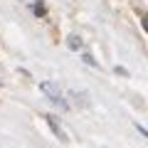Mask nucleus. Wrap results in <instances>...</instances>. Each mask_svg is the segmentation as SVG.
Returning a JSON list of instances; mask_svg holds the SVG:
<instances>
[{"instance_id":"nucleus-1","label":"nucleus","mask_w":148,"mask_h":148,"mask_svg":"<svg viewBox=\"0 0 148 148\" xmlns=\"http://www.w3.org/2000/svg\"><path fill=\"white\" fill-rule=\"evenodd\" d=\"M40 91H42V94L47 96V99L52 101V104L57 106V109H64V111L69 109V101H67V96L62 94V89H59V86L54 84V82H42V84H40Z\"/></svg>"},{"instance_id":"nucleus-2","label":"nucleus","mask_w":148,"mask_h":148,"mask_svg":"<svg viewBox=\"0 0 148 148\" xmlns=\"http://www.w3.org/2000/svg\"><path fill=\"white\" fill-rule=\"evenodd\" d=\"M45 119H47V123H49V128H52V131H54V136H57L59 141H67V133L62 131V126H59V121H57V119H54L52 114H47V116H45Z\"/></svg>"},{"instance_id":"nucleus-3","label":"nucleus","mask_w":148,"mask_h":148,"mask_svg":"<svg viewBox=\"0 0 148 148\" xmlns=\"http://www.w3.org/2000/svg\"><path fill=\"white\" fill-rule=\"evenodd\" d=\"M30 10L35 12L37 17H45V15H47V8H45V3H42V0H35V3L30 5Z\"/></svg>"},{"instance_id":"nucleus-4","label":"nucleus","mask_w":148,"mask_h":148,"mask_svg":"<svg viewBox=\"0 0 148 148\" xmlns=\"http://www.w3.org/2000/svg\"><path fill=\"white\" fill-rule=\"evenodd\" d=\"M67 45H69V49H74V52H79V49H82V37H79V35H69Z\"/></svg>"},{"instance_id":"nucleus-5","label":"nucleus","mask_w":148,"mask_h":148,"mask_svg":"<svg viewBox=\"0 0 148 148\" xmlns=\"http://www.w3.org/2000/svg\"><path fill=\"white\" fill-rule=\"evenodd\" d=\"M82 57H84V62H86V64H89V67H99V64H96V59H94V57H91V54H89V52H82Z\"/></svg>"},{"instance_id":"nucleus-6","label":"nucleus","mask_w":148,"mask_h":148,"mask_svg":"<svg viewBox=\"0 0 148 148\" xmlns=\"http://www.w3.org/2000/svg\"><path fill=\"white\" fill-rule=\"evenodd\" d=\"M143 30L148 32V12H146V15H143Z\"/></svg>"},{"instance_id":"nucleus-7","label":"nucleus","mask_w":148,"mask_h":148,"mask_svg":"<svg viewBox=\"0 0 148 148\" xmlns=\"http://www.w3.org/2000/svg\"><path fill=\"white\" fill-rule=\"evenodd\" d=\"M25 3H30V5H32V3H35V0H25Z\"/></svg>"}]
</instances>
